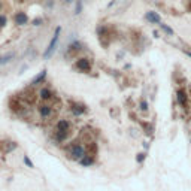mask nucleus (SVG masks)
I'll use <instances>...</instances> for the list:
<instances>
[{"label": "nucleus", "mask_w": 191, "mask_h": 191, "mask_svg": "<svg viewBox=\"0 0 191 191\" xmlns=\"http://www.w3.org/2000/svg\"><path fill=\"white\" fill-rule=\"evenodd\" d=\"M69 133H70V122L67 119H58L55 124V131H54L57 142H64Z\"/></svg>", "instance_id": "obj_1"}, {"label": "nucleus", "mask_w": 191, "mask_h": 191, "mask_svg": "<svg viewBox=\"0 0 191 191\" xmlns=\"http://www.w3.org/2000/svg\"><path fill=\"white\" fill-rule=\"evenodd\" d=\"M90 152L81 142H73L70 146H69V149H67V157L70 158V160H73V161H79L84 155H87V154Z\"/></svg>", "instance_id": "obj_2"}, {"label": "nucleus", "mask_w": 191, "mask_h": 191, "mask_svg": "<svg viewBox=\"0 0 191 191\" xmlns=\"http://www.w3.org/2000/svg\"><path fill=\"white\" fill-rule=\"evenodd\" d=\"M60 33H61V27L58 26V27L55 29V33H54V36H52V39H51V42H49V45H48L46 51L43 52V58H45V60H46V58H49V57L52 55L54 49L57 48V43H58V39H60Z\"/></svg>", "instance_id": "obj_3"}, {"label": "nucleus", "mask_w": 191, "mask_h": 191, "mask_svg": "<svg viewBox=\"0 0 191 191\" xmlns=\"http://www.w3.org/2000/svg\"><path fill=\"white\" fill-rule=\"evenodd\" d=\"M188 97H190V94H188V91L184 87H179L176 90V102H178V105L182 109H187L188 108Z\"/></svg>", "instance_id": "obj_4"}, {"label": "nucleus", "mask_w": 191, "mask_h": 191, "mask_svg": "<svg viewBox=\"0 0 191 191\" xmlns=\"http://www.w3.org/2000/svg\"><path fill=\"white\" fill-rule=\"evenodd\" d=\"M75 67L82 73H90L91 72V61L87 57H81L75 61Z\"/></svg>", "instance_id": "obj_5"}, {"label": "nucleus", "mask_w": 191, "mask_h": 191, "mask_svg": "<svg viewBox=\"0 0 191 191\" xmlns=\"http://www.w3.org/2000/svg\"><path fill=\"white\" fill-rule=\"evenodd\" d=\"M54 106H51L49 103H40L38 106V114L40 118H51L52 114H54V109H52Z\"/></svg>", "instance_id": "obj_6"}, {"label": "nucleus", "mask_w": 191, "mask_h": 191, "mask_svg": "<svg viewBox=\"0 0 191 191\" xmlns=\"http://www.w3.org/2000/svg\"><path fill=\"white\" fill-rule=\"evenodd\" d=\"M14 21H15L17 26H27L29 21H30V18H29V15H27L24 11H18V12L14 15Z\"/></svg>", "instance_id": "obj_7"}, {"label": "nucleus", "mask_w": 191, "mask_h": 191, "mask_svg": "<svg viewBox=\"0 0 191 191\" xmlns=\"http://www.w3.org/2000/svg\"><path fill=\"white\" fill-rule=\"evenodd\" d=\"M46 75H48V72H46V69H43L42 72H39L36 76L33 78L32 81H30V87H38L40 85L42 82H45V79H46Z\"/></svg>", "instance_id": "obj_8"}, {"label": "nucleus", "mask_w": 191, "mask_h": 191, "mask_svg": "<svg viewBox=\"0 0 191 191\" xmlns=\"http://www.w3.org/2000/svg\"><path fill=\"white\" fill-rule=\"evenodd\" d=\"M38 96H39V99H40V100H43V102H48V100H51V99L54 97L52 91H51L49 88H46V87H42V88L39 90Z\"/></svg>", "instance_id": "obj_9"}, {"label": "nucleus", "mask_w": 191, "mask_h": 191, "mask_svg": "<svg viewBox=\"0 0 191 191\" xmlns=\"http://www.w3.org/2000/svg\"><path fill=\"white\" fill-rule=\"evenodd\" d=\"M94 161H96L94 154L88 152L87 155H84V157L79 160V164H81V166H84V167H90V166H93V164H94Z\"/></svg>", "instance_id": "obj_10"}, {"label": "nucleus", "mask_w": 191, "mask_h": 191, "mask_svg": "<svg viewBox=\"0 0 191 191\" xmlns=\"http://www.w3.org/2000/svg\"><path fill=\"white\" fill-rule=\"evenodd\" d=\"M145 18L149 21V24H160L161 23V17L155 12V11H148L145 14Z\"/></svg>", "instance_id": "obj_11"}, {"label": "nucleus", "mask_w": 191, "mask_h": 191, "mask_svg": "<svg viewBox=\"0 0 191 191\" xmlns=\"http://www.w3.org/2000/svg\"><path fill=\"white\" fill-rule=\"evenodd\" d=\"M18 148V143L17 142H12V140H8V142H3L2 143V151L5 154H9L12 151H15Z\"/></svg>", "instance_id": "obj_12"}, {"label": "nucleus", "mask_w": 191, "mask_h": 191, "mask_svg": "<svg viewBox=\"0 0 191 191\" xmlns=\"http://www.w3.org/2000/svg\"><path fill=\"white\" fill-rule=\"evenodd\" d=\"M70 111L73 112L75 116H79V115L87 112V108L84 105H81V103H70Z\"/></svg>", "instance_id": "obj_13"}, {"label": "nucleus", "mask_w": 191, "mask_h": 191, "mask_svg": "<svg viewBox=\"0 0 191 191\" xmlns=\"http://www.w3.org/2000/svg\"><path fill=\"white\" fill-rule=\"evenodd\" d=\"M81 49H82V43L78 42V40H75V42H72V43L69 45V48H67V55H72V54H75V52H79Z\"/></svg>", "instance_id": "obj_14"}, {"label": "nucleus", "mask_w": 191, "mask_h": 191, "mask_svg": "<svg viewBox=\"0 0 191 191\" xmlns=\"http://www.w3.org/2000/svg\"><path fill=\"white\" fill-rule=\"evenodd\" d=\"M15 57V52H8V54H5V55H2L0 57V66H3V64H6V63H9L12 58Z\"/></svg>", "instance_id": "obj_15"}, {"label": "nucleus", "mask_w": 191, "mask_h": 191, "mask_svg": "<svg viewBox=\"0 0 191 191\" xmlns=\"http://www.w3.org/2000/svg\"><path fill=\"white\" fill-rule=\"evenodd\" d=\"M158 26H160V29H161V30H163V32H164L167 36H173V35H175L173 29H172V27H169L167 24H163V23H160Z\"/></svg>", "instance_id": "obj_16"}, {"label": "nucleus", "mask_w": 191, "mask_h": 191, "mask_svg": "<svg viewBox=\"0 0 191 191\" xmlns=\"http://www.w3.org/2000/svg\"><path fill=\"white\" fill-rule=\"evenodd\" d=\"M139 111H142V112H149V103H148V100L142 99V100L139 102Z\"/></svg>", "instance_id": "obj_17"}, {"label": "nucleus", "mask_w": 191, "mask_h": 191, "mask_svg": "<svg viewBox=\"0 0 191 191\" xmlns=\"http://www.w3.org/2000/svg\"><path fill=\"white\" fill-rule=\"evenodd\" d=\"M6 24H8V17H6L5 14H0V30L5 29Z\"/></svg>", "instance_id": "obj_18"}, {"label": "nucleus", "mask_w": 191, "mask_h": 191, "mask_svg": "<svg viewBox=\"0 0 191 191\" xmlns=\"http://www.w3.org/2000/svg\"><path fill=\"white\" fill-rule=\"evenodd\" d=\"M145 160H146V152H137V155H136V161H137L139 164H142Z\"/></svg>", "instance_id": "obj_19"}, {"label": "nucleus", "mask_w": 191, "mask_h": 191, "mask_svg": "<svg viewBox=\"0 0 191 191\" xmlns=\"http://www.w3.org/2000/svg\"><path fill=\"white\" fill-rule=\"evenodd\" d=\"M24 164L27 166V167H30V169H33L35 167V164H33V161L27 157V155H24Z\"/></svg>", "instance_id": "obj_20"}, {"label": "nucleus", "mask_w": 191, "mask_h": 191, "mask_svg": "<svg viewBox=\"0 0 191 191\" xmlns=\"http://www.w3.org/2000/svg\"><path fill=\"white\" fill-rule=\"evenodd\" d=\"M81 12H82V2L78 0L76 6H75V14H81Z\"/></svg>", "instance_id": "obj_21"}, {"label": "nucleus", "mask_w": 191, "mask_h": 191, "mask_svg": "<svg viewBox=\"0 0 191 191\" xmlns=\"http://www.w3.org/2000/svg\"><path fill=\"white\" fill-rule=\"evenodd\" d=\"M32 24L36 26V27H38V26H42V24H43V20H42L40 17H38V18H35V20L32 21Z\"/></svg>", "instance_id": "obj_22"}, {"label": "nucleus", "mask_w": 191, "mask_h": 191, "mask_svg": "<svg viewBox=\"0 0 191 191\" xmlns=\"http://www.w3.org/2000/svg\"><path fill=\"white\" fill-rule=\"evenodd\" d=\"M187 9L191 12V0H188V5H187Z\"/></svg>", "instance_id": "obj_23"}, {"label": "nucleus", "mask_w": 191, "mask_h": 191, "mask_svg": "<svg viewBox=\"0 0 191 191\" xmlns=\"http://www.w3.org/2000/svg\"><path fill=\"white\" fill-rule=\"evenodd\" d=\"M184 54H185V55H188V57L191 58V52H190V51H184Z\"/></svg>", "instance_id": "obj_24"}, {"label": "nucleus", "mask_w": 191, "mask_h": 191, "mask_svg": "<svg viewBox=\"0 0 191 191\" xmlns=\"http://www.w3.org/2000/svg\"><path fill=\"white\" fill-rule=\"evenodd\" d=\"M64 2H66V3H72L73 0H64Z\"/></svg>", "instance_id": "obj_25"}, {"label": "nucleus", "mask_w": 191, "mask_h": 191, "mask_svg": "<svg viewBox=\"0 0 191 191\" xmlns=\"http://www.w3.org/2000/svg\"><path fill=\"white\" fill-rule=\"evenodd\" d=\"M2 8H3V3H2V0H0V11H2Z\"/></svg>", "instance_id": "obj_26"}]
</instances>
